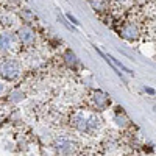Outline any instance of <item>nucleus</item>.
<instances>
[{
	"mask_svg": "<svg viewBox=\"0 0 156 156\" xmlns=\"http://www.w3.org/2000/svg\"><path fill=\"white\" fill-rule=\"evenodd\" d=\"M20 72V67H19V62L14 61V59H6L0 64V75L6 80H12L16 78Z\"/></svg>",
	"mask_w": 156,
	"mask_h": 156,
	"instance_id": "1",
	"label": "nucleus"
},
{
	"mask_svg": "<svg viewBox=\"0 0 156 156\" xmlns=\"http://www.w3.org/2000/svg\"><path fill=\"white\" fill-rule=\"evenodd\" d=\"M66 58H67V62H69V64H72V66H75V64L78 62V61H76V58H75V55L72 53V51H66Z\"/></svg>",
	"mask_w": 156,
	"mask_h": 156,
	"instance_id": "8",
	"label": "nucleus"
},
{
	"mask_svg": "<svg viewBox=\"0 0 156 156\" xmlns=\"http://www.w3.org/2000/svg\"><path fill=\"white\" fill-rule=\"evenodd\" d=\"M115 120H117V123H119V125H126V119H123V117H119V115H117L115 117Z\"/></svg>",
	"mask_w": 156,
	"mask_h": 156,
	"instance_id": "9",
	"label": "nucleus"
},
{
	"mask_svg": "<svg viewBox=\"0 0 156 156\" xmlns=\"http://www.w3.org/2000/svg\"><path fill=\"white\" fill-rule=\"evenodd\" d=\"M56 150L59 151V153H70L72 150H73V147H75V144L70 140V139H67V137H59L58 140H56Z\"/></svg>",
	"mask_w": 156,
	"mask_h": 156,
	"instance_id": "2",
	"label": "nucleus"
},
{
	"mask_svg": "<svg viewBox=\"0 0 156 156\" xmlns=\"http://www.w3.org/2000/svg\"><path fill=\"white\" fill-rule=\"evenodd\" d=\"M12 97H14V98H11L12 101H17V100H20V98H22L23 95H22L20 92H14V94H12Z\"/></svg>",
	"mask_w": 156,
	"mask_h": 156,
	"instance_id": "10",
	"label": "nucleus"
},
{
	"mask_svg": "<svg viewBox=\"0 0 156 156\" xmlns=\"http://www.w3.org/2000/svg\"><path fill=\"white\" fill-rule=\"evenodd\" d=\"M73 120H75V122H73V125H75L78 129H81V131H87V129H89V123H87V120L84 119V117L76 115Z\"/></svg>",
	"mask_w": 156,
	"mask_h": 156,
	"instance_id": "4",
	"label": "nucleus"
},
{
	"mask_svg": "<svg viewBox=\"0 0 156 156\" xmlns=\"http://www.w3.org/2000/svg\"><path fill=\"white\" fill-rule=\"evenodd\" d=\"M19 37H20V41L23 44H31L34 41V33L31 31V28L28 27H22L19 30Z\"/></svg>",
	"mask_w": 156,
	"mask_h": 156,
	"instance_id": "3",
	"label": "nucleus"
},
{
	"mask_svg": "<svg viewBox=\"0 0 156 156\" xmlns=\"http://www.w3.org/2000/svg\"><path fill=\"white\" fill-rule=\"evenodd\" d=\"M9 45H11V36H9L8 33L0 34V51L9 48Z\"/></svg>",
	"mask_w": 156,
	"mask_h": 156,
	"instance_id": "5",
	"label": "nucleus"
},
{
	"mask_svg": "<svg viewBox=\"0 0 156 156\" xmlns=\"http://www.w3.org/2000/svg\"><path fill=\"white\" fill-rule=\"evenodd\" d=\"M67 17H69V19H70V20H72V22H73V23H75V25H78V20H76V19H75V17H72V16H70V14H69V16H67Z\"/></svg>",
	"mask_w": 156,
	"mask_h": 156,
	"instance_id": "11",
	"label": "nucleus"
},
{
	"mask_svg": "<svg viewBox=\"0 0 156 156\" xmlns=\"http://www.w3.org/2000/svg\"><path fill=\"white\" fill-rule=\"evenodd\" d=\"M95 103H97V106L98 108H103V106H106V103H108V97L105 94H101V92H97L95 97H94Z\"/></svg>",
	"mask_w": 156,
	"mask_h": 156,
	"instance_id": "7",
	"label": "nucleus"
},
{
	"mask_svg": "<svg viewBox=\"0 0 156 156\" xmlns=\"http://www.w3.org/2000/svg\"><path fill=\"white\" fill-rule=\"evenodd\" d=\"M122 33H123V36H125L126 39H134V37L137 36V30L134 28V25H126Z\"/></svg>",
	"mask_w": 156,
	"mask_h": 156,
	"instance_id": "6",
	"label": "nucleus"
}]
</instances>
